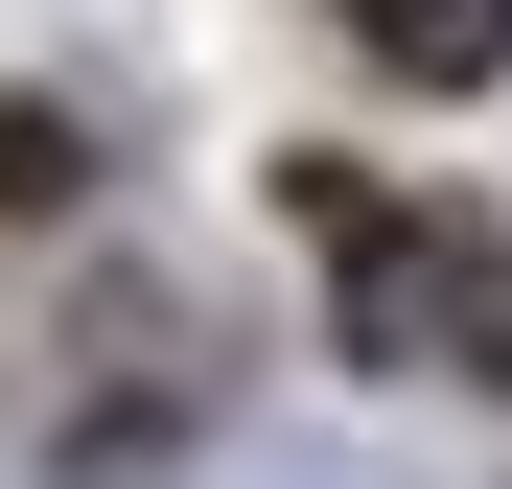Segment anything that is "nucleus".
<instances>
[{
  "instance_id": "obj_1",
  "label": "nucleus",
  "mask_w": 512,
  "mask_h": 489,
  "mask_svg": "<svg viewBox=\"0 0 512 489\" xmlns=\"http://www.w3.org/2000/svg\"><path fill=\"white\" fill-rule=\"evenodd\" d=\"M303 257H326V326H350L373 373H443V396H512V233L489 210H419L373 163H280Z\"/></svg>"
},
{
  "instance_id": "obj_2",
  "label": "nucleus",
  "mask_w": 512,
  "mask_h": 489,
  "mask_svg": "<svg viewBox=\"0 0 512 489\" xmlns=\"http://www.w3.org/2000/svg\"><path fill=\"white\" fill-rule=\"evenodd\" d=\"M350 47L396 70V94H489L512 70V0H350Z\"/></svg>"
}]
</instances>
